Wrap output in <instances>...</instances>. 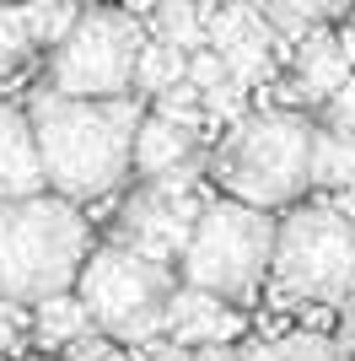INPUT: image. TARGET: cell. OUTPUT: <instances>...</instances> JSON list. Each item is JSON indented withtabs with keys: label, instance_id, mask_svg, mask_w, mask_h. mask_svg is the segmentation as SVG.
<instances>
[{
	"label": "cell",
	"instance_id": "obj_4",
	"mask_svg": "<svg viewBox=\"0 0 355 361\" xmlns=\"http://www.w3.org/2000/svg\"><path fill=\"white\" fill-rule=\"evenodd\" d=\"M269 281L280 307L350 302L355 286V216L334 205H301L275 226Z\"/></svg>",
	"mask_w": 355,
	"mask_h": 361
},
{
	"label": "cell",
	"instance_id": "obj_21",
	"mask_svg": "<svg viewBox=\"0 0 355 361\" xmlns=\"http://www.w3.org/2000/svg\"><path fill=\"white\" fill-rule=\"evenodd\" d=\"M75 22H81V11H75V6H65V0L27 6V27H32V44H38V49H59L65 38H70Z\"/></svg>",
	"mask_w": 355,
	"mask_h": 361
},
{
	"label": "cell",
	"instance_id": "obj_18",
	"mask_svg": "<svg viewBox=\"0 0 355 361\" xmlns=\"http://www.w3.org/2000/svg\"><path fill=\"white\" fill-rule=\"evenodd\" d=\"M242 361H350V356L334 340H323V334H285V340L253 345Z\"/></svg>",
	"mask_w": 355,
	"mask_h": 361
},
{
	"label": "cell",
	"instance_id": "obj_30",
	"mask_svg": "<svg viewBox=\"0 0 355 361\" xmlns=\"http://www.w3.org/2000/svg\"><path fill=\"white\" fill-rule=\"evenodd\" d=\"M350 302H355V286H350Z\"/></svg>",
	"mask_w": 355,
	"mask_h": 361
},
{
	"label": "cell",
	"instance_id": "obj_24",
	"mask_svg": "<svg viewBox=\"0 0 355 361\" xmlns=\"http://www.w3.org/2000/svg\"><path fill=\"white\" fill-rule=\"evenodd\" d=\"M323 130H334V135H355V75L323 103Z\"/></svg>",
	"mask_w": 355,
	"mask_h": 361
},
{
	"label": "cell",
	"instance_id": "obj_26",
	"mask_svg": "<svg viewBox=\"0 0 355 361\" xmlns=\"http://www.w3.org/2000/svg\"><path fill=\"white\" fill-rule=\"evenodd\" d=\"M65 361H130V356H124L113 340H103V334H87V340H75V345L65 350Z\"/></svg>",
	"mask_w": 355,
	"mask_h": 361
},
{
	"label": "cell",
	"instance_id": "obj_6",
	"mask_svg": "<svg viewBox=\"0 0 355 361\" xmlns=\"http://www.w3.org/2000/svg\"><path fill=\"white\" fill-rule=\"evenodd\" d=\"M173 270L140 259L124 243H103L92 248L81 275H75V302L87 307V318L103 329V340H162L167 334V302H173Z\"/></svg>",
	"mask_w": 355,
	"mask_h": 361
},
{
	"label": "cell",
	"instance_id": "obj_27",
	"mask_svg": "<svg viewBox=\"0 0 355 361\" xmlns=\"http://www.w3.org/2000/svg\"><path fill=\"white\" fill-rule=\"evenodd\" d=\"M135 361H194V350L173 345V340H146V345H135Z\"/></svg>",
	"mask_w": 355,
	"mask_h": 361
},
{
	"label": "cell",
	"instance_id": "obj_22",
	"mask_svg": "<svg viewBox=\"0 0 355 361\" xmlns=\"http://www.w3.org/2000/svg\"><path fill=\"white\" fill-rule=\"evenodd\" d=\"M27 345H32V318H27V307L0 302V361H6V356H22Z\"/></svg>",
	"mask_w": 355,
	"mask_h": 361
},
{
	"label": "cell",
	"instance_id": "obj_9",
	"mask_svg": "<svg viewBox=\"0 0 355 361\" xmlns=\"http://www.w3.org/2000/svg\"><path fill=\"white\" fill-rule=\"evenodd\" d=\"M205 11V49L226 65L237 87L275 81V32L259 6H199Z\"/></svg>",
	"mask_w": 355,
	"mask_h": 361
},
{
	"label": "cell",
	"instance_id": "obj_5",
	"mask_svg": "<svg viewBox=\"0 0 355 361\" xmlns=\"http://www.w3.org/2000/svg\"><path fill=\"white\" fill-rule=\"evenodd\" d=\"M269 259H275L269 211H248L237 200H210L194 221V238L178 259V270H183L189 291H205V297H221V302H248L264 286Z\"/></svg>",
	"mask_w": 355,
	"mask_h": 361
},
{
	"label": "cell",
	"instance_id": "obj_16",
	"mask_svg": "<svg viewBox=\"0 0 355 361\" xmlns=\"http://www.w3.org/2000/svg\"><path fill=\"white\" fill-rule=\"evenodd\" d=\"M151 38H162L178 54H199L205 49V11L189 6V0H167L151 11Z\"/></svg>",
	"mask_w": 355,
	"mask_h": 361
},
{
	"label": "cell",
	"instance_id": "obj_12",
	"mask_svg": "<svg viewBox=\"0 0 355 361\" xmlns=\"http://www.w3.org/2000/svg\"><path fill=\"white\" fill-rule=\"evenodd\" d=\"M44 195V167H38V146H32V124L22 108L0 103V205L11 200Z\"/></svg>",
	"mask_w": 355,
	"mask_h": 361
},
{
	"label": "cell",
	"instance_id": "obj_1",
	"mask_svg": "<svg viewBox=\"0 0 355 361\" xmlns=\"http://www.w3.org/2000/svg\"><path fill=\"white\" fill-rule=\"evenodd\" d=\"M27 124H32L44 183H54V195L75 205V200H97L124 183L135 130H140V108L130 97L75 103V97L38 92L27 108Z\"/></svg>",
	"mask_w": 355,
	"mask_h": 361
},
{
	"label": "cell",
	"instance_id": "obj_20",
	"mask_svg": "<svg viewBox=\"0 0 355 361\" xmlns=\"http://www.w3.org/2000/svg\"><path fill=\"white\" fill-rule=\"evenodd\" d=\"M323 16H334V6H269L264 11V22H269V32H275V44H301L307 32H318V22Z\"/></svg>",
	"mask_w": 355,
	"mask_h": 361
},
{
	"label": "cell",
	"instance_id": "obj_11",
	"mask_svg": "<svg viewBox=\"0 0 355 361\" xmlns=\"http://www.w3.org/2000/svg\"><path fill=\"white\" fill-rule=\"evenodd\" d=\"M242 334V313L221 297H205V291L178 286L167 302V340L183 350H226Z\"/></svg>",
	"mask_w": 355,
	"mask_h": 361
},
{
	"label": "cell",
	"instance_id": "obj_28",
	"mask_svg": "<svg viewBox=\"0 0 355 361\" xmlns=\"http://www.w3.org/2000/svg\"><path fill=\"white\" fill-rule=\"evenodd\" d=\"M340 350H344V356L355 361V302H350V307H344V329H340Z\"/></svg>",
	"mask_w": 355,
	"mask_h": 361
},
{
	"label": "cell",
	"instance_id": "obj_2",
	"mask_svg": "<svg viewBox=\"0 0 355 361\" xmlns=\"http://www.w3.org/2000/svg\"><path fill=\"white\" fill-rule=\"evenodd\" d=\"M92 254L87 216L59 195H32L0 205V302H49L75 286Z\"/></svg>",
	"mask_w": 355,
	"mask_h": 361
},
{
	"label": "cell",
	"instance_id": "obj_15",
	"mask_svg": "<svg viewBox=\"0 0 355 361\" xmlns=\"http://www.w3.org/2000/svg\"><path fill=\"white\" fill-rule=\"evenodd\" d=\"M178 81H189V54H178V49H167L162 38L146 32L140 60H135V87L146 92V97H162V92H173Z\"/></svg>",
	"mask_w": 355,
	"mask_h": 361
},
{
	"label": "cell",
	"instance_id": "obj_13",
	"mask_svg": "<svg viewBox=\"0 0 355 361\" xmlns=\"http://www.w3.org/2000/svg\"><path fill=\"white\" fill-rule=\"evenodd\" d=\"M350 75H355V65H350V54H344L340 32L318 27V32H307V38L296 44V92H301V97L328 103Z\"/></svg>",
	"mask_w": 355,
	"mask_h": 361
},
{
	"label": "cell",
	"instance_id": "obj_29",
	"mask_svg": "<svg viewBox=\"0 0 355 361\" xmlns=\"http://www.w3.org/2000/svg\"><path fill=\"white\" fill-rule=\"evenodd\" d=\"M194 361H242L237 350H194Z\"/></svg>",
	"mask_w": 355,
	"mask_h": 361
},
{
	"label": "cell",
	"instance_id": "obj_14",
	"mask_svg": "<svg viewBox=\"0 0 355 361\" xmlns=\"http://www.w3.org/2000/svg\"><path fill=\"white\" fill-rule=\"evenodd\" d=\"M92 334V318L87 307L65 291V297H49L38 302V313H32V345H49V350H70L75 340H87Z\"/></svg>",
	"mask_w": 355,
	"mask_h": 361
},
{
	"label": "cell",
	"instance_id": "obj_25",
	"mask_svg": "<svg viewBox=\"0 0 355 361\" xmlns=\"http://www.w3.org/2000/svg\"><path fill=\"white\" fill-rule=\"evenodd\" d=\"M226 81V65L216 60V54H210V49H199V54H189V87L199 92V97H205V92H216Z\"/></svg>",
	"mask_w": 355,
	"mask_h": 361
},
{
	"label": "cell",
	"instance_id": "obj_8",
	"mask_svg": "<svg viewBox=\"0 0 355 361\" xmlns=\"http://www.w3.org/2000/svg\"><path fill=\"white\" fill-rule=\"evenodd\" d=\"M205 211V200L194 195V189H162V183H140V195L124 200V211H118V238L124 248H135L140 259L151 264H162L173 270L183 248L194 238V221Z\"/></svg>",
	"mask_w": 355,
	"mask_h": 361
},
{
	"label": "cell",
	"instance_id": "obj_23",
	"mask_svg": "<svg viewBox=\"0 0 355 361\" xmlns=\"http://www.w3.org/2000/svg\"><path fill=\"white\" fill-rule=\"evenodd\" d=\"M242 103H248V92L237 87L232 75H226L216 92H205V97H199V108H205V124H216V119H242Z\"/></svg>",
	"mask_w": 355,
	"mask_h": 361
},
{
	"label": "cell",
	"instance_id": "obj_7",
	"mask_svg": "<svg viewBox=\"0 0 355 361\" xmlns=\"http://www.w3.org/2000/svg\"><path fill=\"white\" fill-rule=\"evenodd\" d=\"M146 27L130 11H81L70 38L49 60V92L75 97V103H118L135 87V60H140Z\"/></svg>",
	"mask_w": 355,
	"mask_h": 361
},
{
	"label": "cell",
	"instance_id": "obj_17",
	"mask_svg": "<svg viewBox=\"0 0 355 361\" xmlns=\"http://www.w3.org/2000/svg\"><path fill=\"white\" fill-rule=\"evenodd\" d=\"M312 183H328V189H355V135L318 130V140H312Z\"/></svg>",
	"mask_w": 355,
	"mask_h": 361
},
{
	"label": "cell",
	"instance_id": "obj_3",
	"mask_svg": "<svg viewBox=\"0 0 355 361\" xmlns=\"http://www.w3.org/2000/svg\"><path fill=\"white\" fill-rule=\"evenodd\" d=\"M312 140H318V124L307 114L264 108V114H248L226 130L210 173L226 189V200L248 205V211L291 205L312 183Z\"/></svg>",
	"mask_w": 355,
	"mask_h": 361
},
{
	"label": "cell",
	"instance_id": "obj_19",
	"mask_svg": "<svg viewBox=\"0 0 355 361\" xmlns=\"http://www.w3.org/2000/svg\"><path fill=\"white\" fill-rule=\"evenodd\" d=\"M38 54L27 27V6H0V71H16Z\"/></svg>",
	"mask_w": 355,
	"mask_h": 361
},
{
	"label": "cell",
	"instance_id": "obj_10",
	"mask_svg": "<svg viewBox=\"0 0 355 361\" xmlns=\"http://www.w3.org/2000/svg\"><path fill=\"white\" fill-rule=\"evenodd\" d=\"M130 173H140V183H162V189H194L199 173V135L167 119H140L130 151Z\"/></svg>",
	"mask_w": 355,
	"mask_h": 361
}]
</instances>
